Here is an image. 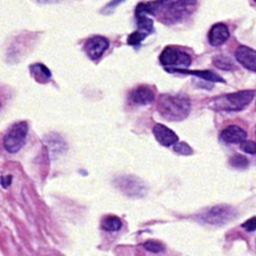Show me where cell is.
<instances>
[{
  "mask_svg": "<svg viewBox=\"0 0 256 256\" xmlns=\"http://www.w3.org/2000/svg\"><path fill=\"white\" fill-rule=\"evenodd\" d=\"M191 109L189 98L184 94H162L158 100V111L168 121L185 119Z\"/></svg>",
  "mask_w": 256,
  "mask_h": 256,
  "instance_id": "cell-1",
  "label": "cell"
},
{
  "mask_svg": "<svg viewBox=\"0 0 256 256\" xmlns=\"http://www.w3.org/2000/svg\"><path fill=\"white\" fill-rule=\"evenodd\" d=\"M254 90H243L219 97L215 101L217 109L225 111H240L246 108L254 98Z\"/></svg>",
  "mask_w": 256,
  "mask_h": 256,
  "instance_id": "cell-2",
  "label": "cell"
},
{
  "mask_svg": "<svg viewBox=\"0 0 256 256\" xmlns=\"http://www.w3.org/2000/svg\"><path fill=\"white\" fill-rule=\"evenodd\" d=\"M28 125L25 121L14 123L3 137V146L9 153L18 152L25 143Z\"/></svg>",
  "mask_w": 256,
  "mask_h": 256,
  "instance_id": "cell-3",
  "label": "cell"
},
{
  "mask_svg": "<svg viewBox=\"0 0 256 256\" xmlns=\"http://www.w3.org/2000/svg\"><path fill=\"white\" fill-rule=\"evenodd\" d=\"M160 63L167 69H186L190 66L191 57L185 51L168 46L165 47L159 56Z\"/></svg>",
  "mask_w": 256,
  "mask_h": 256,
  "instance_id": "cell-4",
  "label": "cell"
},
{
  "mask_svg": "<svg viewBox=\"0 0 256 256\" xmlns=\"http://www.w3.org/2000/svg\"><path fill=\"white\" fill-rule=\"evenodd\" d=\"M237 215L236 210L229 205H216L200 214L202 222L210 225H225Z\"/></svg>",
  "mask_w": 256,
  "mask_h": 256,
  "instance_id": "cell-5",
  "label": "cell"
},
{
  "mask_svg": "<svg viewBox=\"0 0 256 256\" xmlns=\"http://www.w3.org/2000/svg\"><path fill=\"white\" fill-rule=\"evenodd\" d=\"M195 4V2H161L163 6V21L166 23L176 22L181 19L186 12H188V8H191Z\"/></svg>",
  "mask_w": 256,
  "mask_h": 256,
  "instance_id": "cell-6",
  "label": "cell"
},
{
  "mask_svg": "<svg viewBox=\"0 0 256 256\" xmlns=\"http://www.w3.org/2000/svg\"><path fill=\"white\" fill-rule=\"evenodd\" d=\"M108 47L109 41L107 40V38L100 35L90 37L88 40H86L84 44V50L88 57L92 60L100 58Z\"/></svg>",
  "mask_w": 256,
  "mask_h": 256,
  "instance_id": "cell-7",
  "label": "cell"
},
{
  "mask_svg": "<svg viewBox=\"0 0 256 256\" xmlns=\"http://www.w3.org/2000/svg\"><path fill=\"white\" fill-rule=\"evenodd\" d=\"M237 61L246 69L254 72L256 69V52L254 49L241 45L235 51Z\"/></svg>",
  "mask_w": 256,
  "mask_h": 256,
  "instance_id": "cell-8",
  "label": "cell"
},
{
  "mask_svg": "<svg viewBox=\"0 0 256 256\" xmlns=\"http://www.w3.org/2000/svg\"><path fill=\"white\" fill-rule=\"evenodd\" d=\"M153 134L155 139L165 147H169L178 142L177 134L171 129H169L168 127H166L165 125L160 123L154 125Z\"/></svg>",
  "mask_w": 256,
  "mask_h": 256,
  "instance_id": "cell-9",
  "label": "cell"
},
{
  "mask_svg": "<svg viewBox=\"0 0 256 256\" xmlns=\"http://www.w3.org/2000/svg\"><path fill=\"white\" fill-rule=\"evenodd\" d=\"M129 97L131 102L136 105H148L154 101L155 93L151 87L141 85L133 89Z\"/></svg>",
  "mask_w": 256,
  "mask_h": 256,
  "instance_id": "cell-10",
  "label": "cell"
},
{
  "mask_svg": "<svg viewBox=\"0 0 256 256\" xmlns=\"http://www.w3.org/2000/svg\"><path fill=\"white\" fill-rule=\"evenodd\" d=\"M147 11L144 8L143 2L139 3L135 10V18L137 21V31L146 36L153 32V20L147 16Z\"/></svg>",
  "mask_w": 256,
  "mask_h": 256,
  "instance_id": "cell-11",
  "label": "cell"
},
{
  "mask_svg": "<svg viewBox=\"0 0 256 256\" xmlns=\"http://www.w3.org/2000/svg\"><path fill=\"white\" fill-rule=\"evenodd\" d=\"M229 38V30L228 27L223 23H217L214 24L208 35L209 43L213 46H219L224 44L227 39Z\"/></svg>",
  "mask_w": 256,
  "mask_h": 256,
  "instance_id": "cell-12",
  "label": "cell"
},
{
  "mask_svg": "<svg viewBox=\"0 0 256 256\" xmlns=\"http://www.w3.org/2000/svg\"><path fill=\"white\" fill-rule=\"evenodd\" d=\"M246 132L237 125H230L224 128L220 134L221 140L225 143H241L246 139Z\"/></svg>",
  "mask_w": 256,
  "mask_h": 256,
  "instance_id": "cell-13",
  "label": "cell"
},
{
  "mask_svg": "<svg viewBox=\"0 0 256 256\" xmlns=\"http://www.w3.org/2000/svg\"><path fill=\"white\" fill-rule=\"evenodd\" d=\"M138 179L134 177L125 176L122 177L118 184H120V188L129 195H137L139 192L143 193V185L142 183H137Z\"/></svg>",
  "mask_w": 256,
  "mask_h": 256,
  "instance_id": "cell-14",
  "label": "cell"
},
{
  "mask_svg": "<svg viewBox=\"0 0 256 256\" xmlns=\"http://www.w3.org/2000/svg\"><path fill=\"white\" fill-rule=\"evenodd\" d=\"M30 71L33 78L40 83H47L51 78V72L44 64H33L30 66Z\"/></svg>",
  "mask_w": 256,
  "mask_h": 256,
  "instance_id": "cell-15",
  "label": "cell"
},
{
  "mask_svg": "<svg viewBox=\"0 0 256 256\" xmlns=\"http://www.w3.org/2000/svg\"><path fill=\"white\" fill-rule=\"evenodd\" d=\"M167 71L168 72H178V73L192 74V75L200 77V78H202L204 80L212 81V82H224V80L219 75L213 73L212 71H208V70H205V71H196V70L188 71L186 69H167Z\"/></svg>",
  "mask_w": 256,
  "mask_h": 256,
  "instance_id": "cell-16",
  "label": "cell"
},
{
  "mask_svg": "<svg viewBox=\"0 0 256 256\" xmlns=\"http://www.w3.org/2000/svg\"><path fill=\"white\" fill-rule=\"evenodd\" d=\"M101 225L104 230L113 232V231H118L122 227V221L117 216L109 215L102 220Z\"/></svg>",
  "mask_w": 256,
  "mask_h": 256,
  "instance_id": "cell-17",
  "label": "cell"
},
{
  "mask_svg": "<svg viewBox=\"0 0 256 256\" xmlns=\"http://www.w3.org/2000/svg\"><path fill=\"white\" fill-rule=\"evenodd\" d=\"M214 61V65L217 66L220 69H224V70H229L233 68V63L230 61L229 58H227L226 56H222V55H218L216 57H214L213 59Z\"/></svg>",
  "mask_w": 256,
  "mask_h": 256,
  "instance_id": "cell-18",
  "label": "cell"
},
{
  "mask_svg": "<svg viewBox=\"0 0 256 256\" xmlns=\"http://www.w3.org/2000/svg\"><path fill=\"white\" fill-rule=\"evenodd\" d=\"M230 164L235 167V168H246L249 165L248 159L241 155V154H236L233 157L230 158Z\"/></svg>",
  "mask_w": 256,
  "mask_h": 256,
  "instance_id": "cell-19",
  "label": "cell"
},
{
  "mask_svg": "<svg viewBox=\"0 0 256 256\" xmlns=\"http://www.w3.org/2000/svg\"><path fill=\"white\" fill-rule=\"evenodd\" d=\"M143 247L148 250V251H151V252H154V253H157V252H162L164 250V246L157 242V241H147L143 244Z\"/></svg>",
  "mask_w": 256,
  "mask_h": 256,
  "instance_id": "cell-20",
  "label": "cell"
},
{
  "mask_svg": "<svg viewBox=\"0 0 256 256\" xmlns=\"http://www.w3.org/2000/svg\"><path fill=\"white\" fill-rule=\"evenodd\" d=\"M174 150L181 154V155H190L193 153L192 148L185 142H180V143H176L174 146Z\"/></svg>",
  "mask_w": 256,
  "mask_h": 256,
  "instance_id": "cell-21",
  "label": "cell"
},
{
  "mask_svg": "<svg viewBox=\"0 0 256 256\" xmlns=\"http://www.w3.org/2000/svg\"><path fill=\"white\" fill-rule=\"evenodd\" d=\"M146 37L145 34L143 33H140L138 31H135L133 32L132 34L129 35L128 39H127V43L130 44V45H138L142 40H144Z\"/></svg>",
  "mask_w": 256,
  "mask_h": 256,
  "instance_id": "cell-22",
  "label": "cell"
},
{
  "mask_svg": "<svg viewBox=\"0 0 256 256\" xmlns=\"http://www.w3.org/2000/svg\"><path fill=\"white\" fill-rule=\"evenodd\" d=\"M241 149L247 153L255 154V143L253 141H243L240 143Z\"/></svg>",
  "mask_w": 256,
  "mask_h": 256,
  "instance_id": "cell-23",
  "label": "cell"
},
{
  "mask_svg": "<svg viewBox=\"0 0 256 256\" xmlns=\"http://www.w3.org/2000/svg\"><path fill=\"white\" fill-rule=\"evenodd\" d=\"M242 227H244L247 231H251V232L254 231L255 230V217H252L248 221L244 222L242 224Z\"/></svg>",
  "mask_w": 256,
  "mask_h": 256,
  "instance_id": "cell-24",
  "label": "cell"
}]
</instances>
